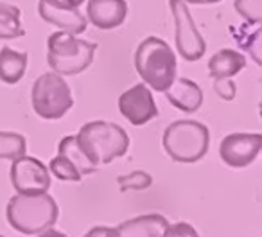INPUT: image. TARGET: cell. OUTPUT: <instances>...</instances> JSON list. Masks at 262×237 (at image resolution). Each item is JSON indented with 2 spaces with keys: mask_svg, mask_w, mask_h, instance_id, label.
I'll use <instances>...</instances> for the list:
<instances>
[{
  "mask_svg": "<svg viewBox=\"0 0 262 237\" xmlns=\"http://www.w3.org/2000/svg\"><path fill=\"white\" fill-rule=\"evenodd\" d=\"M76 142L92 165H106L127 153L129 137L122 126L108 121H92L81 126Z\"/></svg>",
  "mask_w": 262,
  "mask_h": 237,
  "instance_id": "1",
  "label": "cell"
},
{
  "mask_svg": "<svg viewBox=\"0 0 262 237\" xmlns=\"http://www.w3.org/2000/svg\"><path fill=\"white\" fill-rule=\"evenodd\" d=\"M6 218L16 232L38 235L58 223L59 208L47 192L15 194L6 208Z\"/></svg>",
  "mask_w": 262,
  "mask_h": 237,
  "instance_id": "2",
  "label": "cell"
},
{
  "mask_svg": "<svg viewBox=\"0 0 262 237\" xmlns=\"http://www.w3.org/2000/svg\"><path fill=\"white\" fill-rule=\"evenodd\" d=\"M135 69L147 88L165 92L176 79L178 61L167 41L157 36H147L137 47Z\"/></svg>",
  "mask_w": 262,
  "mask_h": 237,
  "instance_id": "3",
  "label": "cell"
},
{
  "mask_svg": "<svg viewBox=\"0 0 262 237\" xmlns=\"http://www.w3.org/2000/svg\"><path fill=\"white\" fill-rule=\"evenodd\" d=\"M162 144L169 157L178 164H196L208 153L210 132L198 121H174L165 128Z\"/></svg>",
  "mask_w": 262,
  "mask_h": 237,
  "instance_id": "4",
  "label": "cell"
},
{
  "mask_svg": "<svg viewBox=\"0 0 262 237\" xmlns=\"http://www.w3.org/2000/svg\"><path fill=\"white\" fill-rule=\"evenodd\" d=\"M97 44L58 31L47 40V63L59 76H76L94 63Z\"/></svg>",
  "mask_w": 262,
  "mask_h": 237,
  "instance_id": "5",
  "label": "cell"
},
{
  "mask_svg": "<svg viewBox=\"0 0 262 237\" xmlns=\"http://www.w3.org/2000/svg\"><path fill=\"white\" fill-rule=\"evenodd\" d=\"M31 104L38 117L45 121H56L72 108L74 97L63 76L45 72L34 81L31 88Z\"/></svg>",
  "mask_w": 262,
  "mask_h": 237,
  "instance_id": "6",
  "label": "cell"
},
{
  "mask_svg": "<svg viewBox=\"0 0 262 237\" xmlns=\"http://www.w3.org/2000/svg\"><path fill=\"white\" fill-rule=\"evenodd\" d=\"M169 8L174 20L176 51L185 61H198L207 52V41L198 31L194 18L183 0H169Z\"/></svg>",
  "mask_w": 262,
  "mask_h": 237,
  "instance_id": "7",
  "label": "cell"
},
{
  "mask_svg": "<svg viewBox=\"0 0 262 237\" xmlns=\"http://www.w3.org/2000/svg\"><path fill=\"white\" fill-rule=\"evenodd\" d=\"M11 183L18 194L47 192L51 189V173L41 160L22 155L11 164Z\"/></svg>",
  "mask_w": 262,
  "mask_h": 237,
  "instance_id": "8",
  "label": "cell"
},
{
  "mask_svg": "<svg viewBox=\"0 0 262 237\" xmlns=\"http://www.w3.org/2000/svg\"><path fill=\"white\" fill-rule=\"evenodd\" d=\"M260 147V133H230L221 140L219 157L228 167H248L258 157Z\"/></svg>",
  "mask_w": 262,
  "mask_h": 237,
  "instance_id": "9",
  "label": "cell"
},
{
  "mask_svg": "<svg viewBox=\"0 0 262 237\" xmlns=\"http://www.w3.org/2000/svg\"><path fill=\"white\" fill-rule=\"evenodd\" d=\"M119 112L133 126H144L158 115L157 102L144 83L133 84L119 97Z\"/></svg>",
  "mask_w": 262,
  "mask_h": 237,
  "instance_id": "10",
  "label": "cell"
},
{
  "mask_svg": "<svg viewBox=\"0 0 262 237\" xmlns=\"http://www.w3.org/2000/svg\"><path fill=\"white\" fill-rule=\"evenodd\" d=\"M38 13L45 22L56 26L59 31L70 34H81L86 31L88 20L83 13H79V8H70L59 2H52V0H40Z\"/></svg>",
  "mask_w": 262,
  "mask_h": 237,
  "instance_id": "11",
  "label": "cell"
},
{
  "mask_svg": "<svg viewBox=\"0 0 262 237\" xmlns=\"http://www.w3.org/2000/svg\"><path fill=\"white\" fill-rule=\"evenodd\" d=\"M127 15L126 0H88L86 16L97 29L112 31L124 24Z\"/></svg>",
  "mask_w": 262,
  "mask_h": 237,
  "instance_id": "12",
  "label": "cell"
},
{
  "mask_svg": "<svg viewBox=\"0 0 262 237\" xmlns=\"http://www.w3.org/2000/svg\"><path fill=\"white\" fill-rule=\"evenodd\" d=\"M165 97L174 108L185 113L198 112L203 104V92H201L200 84L187 79V77H180V79L172 81L171 87L165 90Z\"/></svg>",
  "mask_w": 262,
  "mask_h": 237,
  "instance_id": "13",
  "label": "cell"
},
{
  "mask_svg": "<svg viewBox=\"0 0 262 237\" xmlns=\"http://www.w3.org/2000/svg\"><path fill=\"white\" fill-rule=\"evenodd\" d=\"M167 225L162 214H144L124 221L117 226V232L120 237H162Z\"/></svg>",
  "mask_w": 262,
  "mask_h": 237,
  "instance_id": "14",
  "label": "cell"
},
{
  "mask_svg": "<svg viewBox=\"0 0 262 237\" xmlns=\"http://www.w3.org/2000/svg\"><path fill=\"white\" fill-rule=\"evenodd\" d=\"M246 67V58L233 49H221L208 59V72L214 79L233 77Z\"/></svg>",
  "mask_w": 262,
  "mask_h": 237,
  "instance_id": "15",
  "label": "cell"
},
{
  "mask_svg": "<svg viewBox=\"0 0 262 237\" xmlns=\"http://www.w3.org/2000/svg\"><path fill=\"white\" fill-rule=\"evenodd\" d=\"M27 69V52H18L11 47L0 49V81L16 84Z\"/></svg>",
  "mask_w": 262,
  "mask_h": 237,
  "instance_id": "16",
  "label": "cell"
},
{
  "mask_svg": "<svg viewBox=\"0 0 262 237\" xmlns=\"http://www.w3.org/2000/svg\"><path fill=\"white\" fill-rule=\"evenodd\" d=\"M24 34H26V29L22 26L20 8L0 2V40H13Z\"/></svg>",
  "mask_w": 262,
  "mask_h": 237,
  "instance_id": "17",
  "label": "cell"
},
{
  "mask_svg": "<svg viewBox=\"0 0 262 237\" xmlns=\"http://www.w3.org/2000/svg\"><path fill=\"white\" fill-rule=\"evenodd\" d=\"M58 153L65 155V157L77 167V171L81 173V176L92 175V173L97 171V167L92 165L90 162L86 160V157L83 155V151L79 149V146H77V142H76V135H69V137H65V139L59 140Z\"/></svg>",
  "mask_w": 262,
  "mask_h": 237,
  "instance_id": "18",
  "label": "cell"
},
{
  "mask_svg": "<svg viewBox=\"0 0 262 237\" xmlns=\"http://www.w3.org/2000/svg\"><path fill=\"white\" fill-rule=\"evenodd\" d=\"M26 137L15 132H0V160H15L26 155Z\"/></svg>",
  "mask_w": 262,
  "mask_h": 237,
  "instance_id": "19",
  "label": "cell"
},
{
  "mask_svg": "<svg viewBox=\"0 0 262 237\" xmlns=\"http://www.w3.org/2000/svg\"><path fill=\"white\" fill-rule=\"evenodd\" d=\"M49 169H51V173L56 178L63 180V182H81V180H83V176L77 171V167L65 157V155L58 153V157H54L51 160Z\"/></svg>",
  "mask_w": 262,
  "mask_h": 237,
  "instance_id": "20",
  "label": "cell"
},
{
  "mask_svg": "<svg viewBox=\"0 0 262 237\" xmlns=\"http://www.w3.org/2000/svg\"><path fill=\"white\" fill-rule=\"evenodd\" d=\"M235 11L251 26H260L262 22V0H235Z\"/></svg>",
  "mask_w": 262,
  "mask_h": 237,
  "instance_id": "21",
  "label": "cell"
},
{
  "mask_svg": "<svg viewBox=\"0 0 262 237\" xmlns=\"http://www.w3.org/2000/svg\"><path fill=\"white\" fill-rule=\"evenodd\" d=\"M117 183H119L122 192H127V190H144L153 183V178H151V175H147L144 171H135L131 173V175L119 176Z\"/></svg>",
  "mask_w": 262,
  "mask_h": 237,
  "instance_id": "22",
  "label": "cell"
},
{
  "mask_svg": "<svg viewBox=\"0 0 262 237\" xmlns=\"http://www.w3.org/2000/svg\"><path fill=\"white\" fill-rule=\"evenodd\" d=\"M214 90L225 101H232L237 95V84L232 77H221V79H214Z\"/></svg>",
  "mask_w": 262,
  "mask_h": 237,
  "instance_id": "23",
  "label": "cell"
},
{
  "mask_svg": "<svg viewBox=\"0 0 262 237\" xmlns=\"http://www.w3.org/2000/svg\"><path fill=\"white\" fill-rule=\"evenodd\" d=\"M162 237H200L190 223H174V225H167L164 230Z\"/></svg>",
  "mask_w": 262,
  "mask_h": 237,
  "instance_id": "24",
  "label": "cell"
},
{
  "mask_svg": "<svg viewBox=\"0 0 262 237\" xmlns=\"http://www.w3.org/2000/svg\"><path fill=\"white\" fill-rule=\"evenodd\" d=\"M83 237H120L117 228H112V226H95V228L88 230Z\"/></svg>",
  "mask_w": 262,
  "mask_h": 237,
  "instance_id": "25",
  "label": "cell"
},
{
  "mask_svg": "<svg viewBox=\"0 0 262 237\" xmlns=\"http://www.w3.org/2000/svg\"><path fill=\"white\" fill-rule=\"evenodd\" d=\"M38 237H67V233L58 232V230H52V228H49V230H45V232L38 233Z\"/></svg>",
  "mask_w": 262,
  "mask_h": 237,
  "instance_id": "26",
  "label": "cell"
},
{
  "mask_svg": "<svg viewBox=\"0 0 262 237\" xmlns=\"http://www.w3.org/2000/svg\"><path fill=\"white\" fill-rule=\"evenodd\" d=\"M185 4H196V6H208V4H217L221 0H183Z\"/></svg>",
  "mask_w": 262,
  "mask_h": 237,
  "instance_id": "27",
  "label": "cell"
},
{
  "mask_svg": "<svg viewBox=\"0 0 262 237\" xmlns=\"http://www.w3.org/2000/svg\"><path fill=\"white\" fill-rule=\"evenodd\" d=\"M52 2H59V4L70 6V8H79V6L83 4L84 0H52Z\"/></svg>",
  "mask_w": 262,
  "mask_h": 237,
  "instance_id": "28",
  "label": "cell"
},
{
  "mask_svg": "<svg viewBox=\"0 0 262 237\" xmlns=\"http://www.w3.org/2000/svg\"><path fill=\"white\" fill-rule=\"evenodd\" d=\"M0 237H4V235H0Z\"/></svg>",
  "mask_w": 262,
  "mask_h": 237,
  "instance_id": "29",
  "label": "cell"
}]
</instances>
